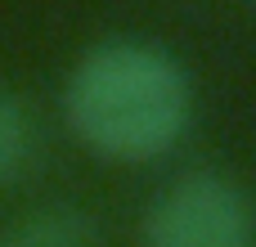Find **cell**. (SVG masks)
I'll return each instance as SVG.
<instances>
[{
	"label": "cell",
	"mask_w": 256,
	"mask_h": 247,
	"mask_svg": "<svg viewBox=\"0 0 256 247\" xmlns=\"http://www.w3.org/2000/svg\"><path fill=\"white\" fill-rule=\"evenodd\" d=\"M63 117L72 135L108 162H153L189 130V68L158 40L104 36L63 81Z\"/></svg>",
	"instance_id": "1"
},
{
	"label": "cell",
	"mask_w": 256,
	"mask_h": 247,
	"mask_svg": "<svg viewBox=\"0 0 256 247\" xmlns=\"http://www.w3.org/2000/svg\"><path fill=\"white\" fill-rule=\"evenodd\" d=\"M144 247H256V207L220 171L176 176L144 212Z\"/></svg>",
	"instance_id": "2"
},
{
	"label": "cell",
	"mask_w": 256,
	"mask_h": 247,
	"mask_svg": "<svg viewBox=\"0 0 256 247\" xmlns=\"http://www.w3.org/2000/svg\"><path fill=\"white\" fill-rule=\"evenodd\" d=\"M0 247H94V216L76 202H45L14 216L0 230Z\"/></svg>",
	"instance_id": "3"
},
{
	"label": "cell",
	"mask_w": 256,
	"mask_h": 247,
	"mask_svg": "<svg viewBox=\"0 0 256 247\" xmlns=\"http://www.w3.org/2000/svg\"><path fill=\"white\" fill-rule=\"evenodd\" d=\"M36 158V122L32 108L0 86V189L14 184Z\"/></svg>",
	"instance_id": "4"
}]
</instances>
